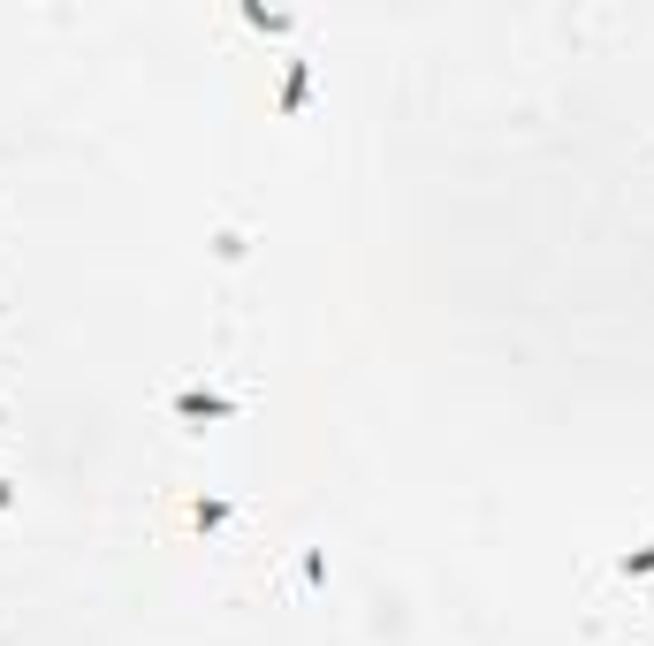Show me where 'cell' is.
Here are the masks:
<instances>
[{"label": "cell", "instance_id": "2", "mask_svg": "<svg viewBox=\"0 0 654 646\" xmlns=\"http://www.w3.org/2000/svg\"><path fill=\"white\" fill-rule=\"evenodd\" d=\"M0 509H8V480H0Z\"/></svg>", "mask_w": 654, "mask_h": 646}, {"label": "cell", "instance_id": "1", "mask_svg": "<svg viewBox=\"0 0 654 646\" xmlns=\"http://www.w3.org/2000/svg\"><path fill=\"white\" fill-rule=\"evenodd\" d=\"M175 419H183V426H206V419H236V396H221V388H175Z\"/></svg>", "mask_w": 654, "mask_h": 646}]
</instances>
